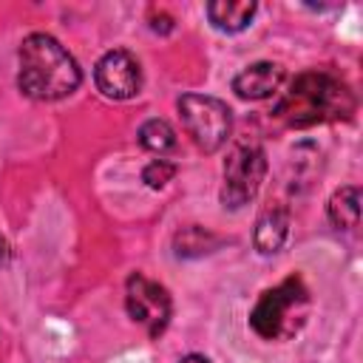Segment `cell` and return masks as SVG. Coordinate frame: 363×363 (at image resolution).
Wrapping results in <instances>:
<instances>
[{"label":"cell","mask_w":363,"mask_h":363,"mask_svg":"<svg viewBox=\"0 0 363 363\" xmlns=\"http://www.w3.org/2000/svg\"><path fill=\"white\" fill-rule=\"evenodd\" d=\"M17 85L37 102L65 99L82 82L77 60L51 34H28L17 51Z\"/></svg>","instance_id":"1"},{"label":"cell","mask_w":363,"mask_h":363,"mask_svg":"<svg viewBox=\"0 0 363 363\" xmlns=\"http://www.w3.org/2000/svg\"><path fill=\"white\" fill-rule=\"evenodd\" d=\"M354 111L349 88L326 71H303L292 79L289 91L278 99L275 116L292 128H309L329 119H346Z\"/></svg>","instance_id":"2"},{"label":"cell","mask_w":363,"mask_h":363,"mask_svg":"<svg viewBox=\"0 0 363 363\" xmlns=\"http://www.w3.org/2000/svg\"><path fill=\"white\" fill-rule=\"evenodd\" d=\"M306 306H309V292L303 281L298 275H289L278 286L261 292L258 303L250 312V326L264 340L289 337L301 326Z\"/></svg>","instance_id":"3"},{"label":"cell","mask_w":363,"mask_h":363,"mask_svg":"<svg viewBox=\"0 0 363 363\" xmlns=\"http://www.w3.org/2000/svg\"><path fill=\"white\" fill-rule=\"evenodd\" d=\"M179 116L196 147L204 153H216L227 142L233 128L230 108L221 99L204 94H184L179 99Z\"/></svg>","instance_id":"4"},{"label":"cell","mask_w":363,"mask_h":363,"mask_svg":"<svg viewBox=\"0 0 363 363\" xmlns=\"http://www.w3.org/2000/svg\"><path fill=\"white\" fill-rule=\"evenodd\" d=\"M267 176V153L261 145H235L224 162L221 201L230 210L250 204Z\"/></svg>","instance_id":"5"},{"label":"cell","mask_w":363,"mask_h":363,"mask_svg":"<svg viewBox=\"0 0 363 363\" xmlns=\"http://www.w3.org/2000/svg\"><path fill=\"white\" fill-rule=\"evenodd\" d=\"M125 309L130 320L147 326L150 337H159L170 320V295L164 286L136 272L128 278V286H125Z\"/></svg>","instance_id":"6"},{"label":"cell","mask_w":363,"mask_h":363,"mask_svg":"<svg viewBox=\"0 0 363 363\" xmlns=\"http://www.w3.org/2000/svg\"><path fill=\"white\" fill-rule=\"evenodd\" d=\"M96 88L108 99H130L142 88V68L130 51H108L94 68Z\"/></svg>","instance_id":"7"},{"label":"cell","mask_w":363,"mask_h":363,"mask_svg":"<svg viewBox=\"0 0 363 363\" xmlns=\"http://www.w3.org/2000/svg\"><path fill=\"white\" fill-rule=\"evenodd\" d=\"M281 82H284V68L278 62H255L233 79V91L241 99H267L281 88Z\"/></svg>","instance_id":"8"},{"label":"cell","mask_w":363,"mask_h":363,"mask_svg":"<svg viewBox=\"0 0 363 363\" xmlns=\"http://www.w3.org/2000/svg\"><path fill=\"white\" fill-rule=\"evenodd\" d=\"M286 235H289V213H286V207H281V204L267 207L261 213L258 224H255V235H252L255 250L261 255H272V252H278L284 247Z\"/></svg>","instance_id":"9"},{"label":"cell","mask_w":363,"mask_h":363,"mask_svg":"<svg viewBox=\"0 0 363 363\" xmlns=\"http://www.w3.org/2000/svg\"><path fill=\"white\" fill-rule=\"evenodd\" d=\"M255 9L258 6L252 0H213V3H207V17L218 31L235 34L252 23Z\"/></svg>","instance_id":"10"},{"label":"cell","mask_w":363,"mask_h":363,"mask_svg":"<svg viewBox=\"0 0 363 363\" xmlns=\"http://www.w3.org/2000/svg\"><path fill=\"white\" fill-rule=\"evenodd\" d=\"M326 216L335 230H354L360 221V190L354 184L335 190L326 204Z\"/></svg>","instance_id":"11"},{"label":"cell","mask_w":363,"mask_h":363,"mask_svg":"<svg viewBox=\"0 0 363 363\" xmlns=\"http://www.w3.org/2000/svg\"><path fill=\"white\" fill-rule=\"evenodd\" d=\"M218 244H221V238H216V235H213L210 230H204V227H184V230H179L176 238H173L176 255H184V258H196V255L213 252Z\"/></svg>","instance_id":"12"},{"label":"cell","mask_w":363,"mask_h":363,"mask_svg":"<svg viewBox=\"0 0 363 363\" xmlns=\"http://www.w3.org/2000/svg\"><path fill=\"white\" fill-rule=\"evenodd\" d=\"M139 145L153 153H167L176 147V130L164 119H147L139 128Z\"/></svg>","instance_id":"13"},{"label":"cell","mask_w":363,"mask_h":363,"mask_svg":"<svg viewBox=\"0 0 363 363\" xmlns=\"http://www.w3.org/2000/svg\"><path fill=\"white\" fill-rule=\"evenodd\" d=\"M173 176H176V164H173V162H167V159H153V162L142 170V182H145L147 187H153V190L164 187Z\"/></svg>","instance_id":"14"},{"label":"cell","mask_w":363,"mask_h":363,"mask_svg":"<svg viewBox=\"0 0 363 363\" xmlns=\"http://www.w3.org/2000/svg\"><path fill=\"white\" fill-rule=\"evenodd\" d=\"M9 264V244H6V238L0 235V267H6Z\"/></svg>","instance_id":"15"},{"label":"cell","mask_w":363,"mask_h":363,"mask_svg":"<svg viewBox=\"0 0 363 363\" xmlns=\"http://www.w3.org/2000/svg\"><path fill=\"white\" fill-rule=\"evenodd\" d=\"M179 363H210L204 354H187V357H182Z\"/></svg>","instance_id":"16"}]
</instances>
